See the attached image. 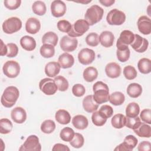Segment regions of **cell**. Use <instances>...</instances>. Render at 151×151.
Wrapping results in <instances>:
<instances>
[{
  "instance_id": "cell-28",
  "label": "cell",
  "mask_w": 151,
  "mask_h": 151,
  "mask_svg": "<svg viewBox=\"0 0 151 151\" xmlns=\"http://www.w3.org/2000/svg\"><path fill=\"white\" fill-rule=\"evenodd\" d=\"M133 130L139 137L149 138L151 136V127L145 123L141 122L139 127Z\"/></svg>"
},
{
  "instance_id": "cell-43",
  "label": "cell",
  "mask_w": 151,
  "mask_h": 151,
  "mask_svg": "<svg viewBox=\"0 0 151 151\" xmlns=\"http://www.w3.org/2000/svg\"><path fill=\"white\" fill-rule=\"evenodd\" d=\"M84 143V139L83 136L78 133H76L73 137V139L70 142V144L74 148L81 147Z\"/></svg>"
},
{
  "instance_id": "cell-38",
  "label": "cell",
  "mask_w": 151,
  "mask_h": 151,
  "mask_svg": "<svg viewBox=\"0 0 151 151\" xmlns=\"http://www.w3.org/2000/svg\"><path fill=\"white\" fill-rule=\"evenodd\" d=\"M57 88L60 91H66L69 86L68 82L67 79L61 76H58L54 79Z\"/></svg>"
},
{
  "instance_id": "cell-33",
  "label": "cell",
  "mask_w": 151,
  "mask_h": 151,
  "mask_svg": "<svg viewBox=\"0 0 151 151\" xmlns=\"http://www.w3.org/2000/svg\"><path fill=\"white\" fill-rule=\"evenodd\" d=\"M58 40V38L57 35L52 31L46 32L42 38V42L43 44H50L54 47L57 45Z\"/></svg>"
},
{
  "instance_id": "cell-11",
  "label": "cell",
  "mask_w": 151,
  "mask_h": 151,
  "mask_svg": "<svg viewBox=\"0 0 151 151\" xmlns=\"http://www.w3.org/2000/svg\"><path fill=\"white\" fill-rule=\"evenodd\" d=\"M60 45L63 51L65 52H72L77 48L78 41L76 38L64 35L61 38Z\"/></svg>"
},
{
  "instance_id": "cell-4",
  "label": "cell",
  "mask_w": 151,
  "mask_h": 151,
  "mask_svg": "<svg viewBox=\"0 0 151 151\" xmlns=\"http://www.w3.org/2000/svg\"><path fill=\"white\" fill-rule=\"evenodd\" d=\"M89 26L85 19H78L71 25V30L67 34L69 37L73 38L82 36L88 30Z\"/></svg>"
},
{
  "instance_id": "cell-41",
  "label": "cell",
  "mask_w": 151,
  "mask_h": 151,
  "mask_svg": "<svg viewBox=\"0 0 151 151\" xmlns=\"http://www.w3.org/2000/svg\"><path fill=\"white\" fill-rule=\"evenodd\" d=\"M55 129V124L52 120H45L41 125V130L45 133L50 134L54 132Z\"/></svg>"
},
{
  "instance_id": "cell-40",
  "label": "cell",
  "mask_w": 151,
  "mask_h": 151,
  "mask_svg": "<svg viewBox=\"0 0 151 151\" xmlns=\"http://www.w3.org/2000/svg\"><path fill=\"white\" fill-rule=\"evenodd\" d=\"M74 130L70 127H65L63 128L60 133V136L61 140L65 142H70L74 136Z\"/></svg>"
},
{
  "instance_id": "cell-37",
  "label": "cell",
  "mask_w": 151,
  "mask_h": 151,
  "mask_svg": "<svg viewBox=\"0 0 151 151\" xmlns=\"http://www.w3.org/2000/svg\"><path fill=\"white\" fill-rule=\"evenodd\" d=\"M32 9L35 14L41 16L45 14L47 8L44 2L41 1H37L33 3L32 5Z\"/></svg>"
},
{
  "instance_id": "cell-51",
  "label": "cell",
  "mask_w": 151,
  "mask_h": 151,
  "mask_svg": "<svg viewBox=\"0 0 151 151\" xmlns=\"http://www.w3.org/2000/svg\"><path fill=\"white\" fill-rule=\"evenodd\" d=\"M21 3V1L20 0H5L4 1L5 6L10 10L17 9L19 7Z\"/></svg>"
},
{
  "instance_id": "cell-49",
  "label": "cell",
  "mask_w": 151,
  "mask_h": 151,
  "mask_svg": "<svg viewBox=\"0 0 151 151\" xmlns=\"http://www.w3.org/2000/svg\"><path fill=\"white\" fill-rule=\"evenodd\" d=\"M6 46L8 51L6 55L9 58L16 57L18 52V46L14 43H8L6 44Z\"/></svg>"
},
{
  "instance_id": "cell-26",
  "label": "cell",
  "mask_w": 151,
  "mask_h": 151,
  "mask_svg": "<svg viewBox=\"0 0 151 151\" xmlns=\"http://www.w3.org/2000/svg\"><path fill=\"white\" fill-rule=\"evenodd\" d=\"M73 125L78 130H84L87 127L88 121L86 117L78 114L73 117L72 119Z\"/></svg>"
},
{
  "instance_id": "cell-50",
  "label": "cell",
  "mask_w": 151,
  "mask_h": 151,
  "mask_svg": "<svg viewBox=\"0 0 151 151\" xmlns=\"http://www.w3.org/2000/svg\"><path fill=\"white\" fill-rule=\"evenodd\" d=\"M73 94L76 97H81L86 93L85 87L81 84H76L72 88Z\"/></svg>"
},
{
  "instance_id": "cell-44",
  "label": "cell",
  "mask_w": 151,
  "mask_h": 151,
  "mask_svg": "<svg viewBox=\"0 0 151 151\" xmlns=\"http://www.w3.org/2000/svg\"><path fill=\"white\" fill-rule=\"evenodd\" d=\"M123 74L126 79L131 80L134 79L137 77V73L134 67L132 65H127L123 69Z\"/></svg>"
},
{
  "instance_id": "cell-12",
  "label": "cell",
  "mask_w": 151,
  "mask_h": 151,
  "mask_svg": "<svg viewBox=\"0 0 151 151\" xmlns=\"http://www.w3.org/2000/svg\"><path fill=\"white\" fill-rule=\"evenodd\" d=\"M96 54L94 51L88 48L82 49L78 54V61L83 65H88L91 64L94 60Z\"/></svg>"
},
{
  "instance_id": "cell-10",
  "label": "cell",
  "mask_w": 151,
  "mask_h": 151,
  "mask_svg": "<svg viewBox=\"0 0 151 151\" xmlns=\"http://www.w3.org/2000/svg\"><path fill=\"white\" fill-rule=\"evenodd\" d=\"M138 140L137 138L133 135L126 136L123 143L118 145L115 149V151H132L136 146Z\"/></svg>"
},
{
  "instance_id": "cell-52",
  "label": "cell",
  "mask_w": 151,
  "mask_h": 151,
  "mask_svg": "<svg viewBox=\"0 0 151 151\" xmlns=\"http://www.w3.org/2000/svg\"><path fill=\"white\" fill-rule=\"evenodd\" d=\"M140 119H142L143 122L149 124H151V110L149 109H143L140 115Z\"/></svg>"
},
{
  "instance_id": "cell-20",
  "label": "cell",
  "mask_w": 151,
  "mask_h": 151,
  "mask_svg": "<svg viewBox=\"0 0 151 151\" xmlns=\"http://www.w3.org/2000/svg\"><path fill=\"white\" fill-rule=\"evenodd\" d=\"M114 40V36L111 31H104L99 36V41L104 47L108 48L113 45Z\"/></svg>"
},
{
  "instance_id": "cell-22",
  "label": "cell",
  "mask_w": 151,
  "mask_h": 151,
  "mask_svg": "<svg viewBox=\"0 0 151 151\" xmlns=\"http://www.w3.org/2000/svg\"><path fill=\"white\" fill-rule=\"evenodd\" d=\"M58 63L61 68H68L73 65L74 58L72 55L67 52H64L59 56Z\"/></svg>"
},
{
  "instance_id": "cell-48",
  "label": "cell",
  "mask_w": 151,
  "mask_h": 151,
  "mask_svg": "<svg viewBox=\"0 0 151 151\" xmlns=\"http://www.w3.org/2000/svg\"><path fill=\"white\" fill-rule=\"evenodd\" d=\"M98 111L106 119L110 118L113 114V108L107 104L102 106Z\"/></svg>"
},
{
  "instance_id": "cell-5",
  "label": "cell",
  "mask_w": 151,
  "mask_h": 151,
  "mask_svg": "<svg viewBox=\"0 0 151 151\" xmlns=\"http://www.w3.org/2000/svg\"><path fill=\"white\" fill-rule=\"evenodd\" d=\"M3 31L8 34L15 33L22 27V22L18 17H11L6 19L2 24Z\"/></svg>"
},
{
  "instance_id": "cell-27",
  "label": "cell",
  "mask_w": 151,
  "mask_h": 151,
  "mask_svg": "<svg viewBox=\"0 0 151 151\" xmlns=\"http://www.w3.org/2000/svg\"><path fill=\"white\" fill-rule=\"evenodd\" d=\"M55 118L57 122L61 124H68L71 121V116L70 113L64 109H60L57 111Z\"/></svg>"
},
{
  "instance_id": "cell-32",
  "label": "cell",
  "mask_w": 151,
  "mask_h": 151,
  "mask_svg": "<svg viewBox=\"0 0 151 151\" xmlns=\"http://www.w3.org/2000/svg\"><path fill=\"white\" fill-rule=\"evenodd\" d=\"M83 78L87 82H92L98 76V71L94 67H88L83 71Z\"/></svg>"
},
{
  "instance_id": "cell-8",
  "label": "cell",
  "mask_w": 151,
  "mask_h": 151,
  "mask_svg": "<svg viewBox=\"0 0 151 151\" xmlns=\"http://www.w3.org/2000/svg\"><path fill=\"white\" fill-rule=\"evenodd\" d=\"M4 74L9 78L17 77L20 72V66L18 63L14 60L7 61L2 68Z\"/></svg>"
},
{
  "instance_id": "cell-31",
  "label": "cell",
  "mask_w": 151,
  "mask_h": 151,
  "mask_svg": "<svg viewBox=\"0 0 151 151\" xmlns=\"http://www.w3.org/2000/svg\"><path fill=\"white\" fill-rule=\"evenodd\" d=\"M111 125L115 129H122L126 125V117L123 114H117L113 116L111 120Z\"/></svg>"
},
{
  "instance_id": "cell-36",
  "label": "cell",
  "mask_w": 151,
  "mask_h": 151,
  "mask_svg": "<svg viewBox=\"0 0 151 151\" xmlns=\"http://www.w3.org/2000/svg\"><path fill=\"white\" fill-rule=\"evenodd\" d=\"M40 54L44 58H51L54 56L55 54L54 47L50 44H43L40 50Z\"/></svg>"
},
{
  "instance_id": "cell-23",
  "label": "cell",
  "mask_w": 151,
  "mask_h": 151,
  "mask_svg": "<svg viewBox=\"0 0 151 151\" xmlns=\"http://www.w3.org/2000/svg\"><path fill=\"white\" fill-rule=\"evenodd\" d=\"M116 55L118 60L122 63L127 61L129 59L130 54V51L128 45H116Z\"/></svg>"
},
{
  "instance_id": "cell-47",
  "label": "cell",
  "mask_w": 151,
  "mask_h": 151,
  "mask_svg": "<svg viewBox=\"0 0 151 151\" xmlns=\"http://www.w3.org/2000/svg\"><path fill=\"white\" fill-rule=\"evenodd\" d=\"M57 28L63 32L68 33L71 28V24L67 20L62 19L57 22Z\"/></svg>"
},
{
  "instance_id": "cell-42",
  "label": "cell",
  "mask_w": 151,
  "mask_h": 151,
  "mask_svg": "<svg viewBox=\"0 0 151 151\" xmlns=\"http://www.w3.org/2000/svg\"><path fill=\"white\" fill-rule=\"evenodd\" d=\"M106 118H105L103 116H102L98 111H94L91 116V120L93 124L97 126H103L106 121Z\"/></svg>"
},
{
  "instance_id": "cell-39",
  "label": "cell",
  "mask_w": 151,
  "mask_h": 151,
  "mask_svg": "<svg viewBox=\"0 0 151 151\" xmlns=\"http://www.w3.org/2000/svg\"><path fill=\"white\" fill-rule=\"evenodd\" d=\"M12 123L8 119H1L0 120V133L1 134L9 133L12 129Z\"/></svg>"
},
{
  "instance_id": "cell-35",
  "label": "cell",
  "mask_w": 151,
  "mask_h": 151,
  "mask_svg": "<svg viewBox=\"0 0 151 151\" xmlns=\"http://www.w3.org/2000/svg\"><path fill=\"white\" fill-rule=\"evenodd\" d=\"M140 112V107L137 103L132 102L128 104L126 109V117H135L137 116Z\"/></svg>"
},
{
  "instance_id": "cell-19",
  "label": "cell",
  "mask_w": 151,
  "mask_h": 151,
  "mask_svg": "<svg viewBox=\"0 0 151 151\" xmlns=\"http://www.w3.org/2000/svg\"><path fill=\"white\" fill-rule=\"evenodd\" d=\"M134 39V34L129 30H124L117 41L116 45H130Z\"/></svg>"
},
{
  "instance_id": "cell-1",
  "label": "cell",
  "mask_w": 151,
  "mask_h": 151,
  "mask_svg": "<svg viewBox=\"0 0 151 151\" xmlns=\"http://www.w3.org/2000/svg\"><path fill=\"white\" fill-rule=\"evenodd\" d=\"M93 99L98 104L106 103L109 100V89L107 85L102 81H97L93 87Z\"/></svg>"
},
{
  "instance_id": "cell-45",
  "label": "cell",
  "mask_w": 151,
  "mask_h": 151,
  "mask_svg": "<svg viewBox=\"0 0 151 151\" xmlns=\"http://www.w3.org/2000/svg\"><path fill=\"white\" fill-rule=\"evenodd\" d=\"M86 42L91 47H96L99 44V36L97 33L91 32L86 38Z\"/></svg>"
},
{
  "instance_id": "cell-29",
  "label": "cell",
  "mask_w": 151,
  "mask_h": 151,
  "mask_svg": "<svg viewBox=\"0 0 151 151\" xmlns=\"http://www.w3.org/2000/svg\"><path fill=\"white\" fill-rule=\"evenodd\" d=\"M142 93V86L136 83H130L127 88V94L132 98H137L139 97Z\"/></svg>"
},
{
  "instance_id": "cell-6",
  "label": "cell",
  "mask_w": 151,
  "mask_h": 151,
  "mask_svg": "<svg viewBox=\"0 0 151 151\" xmlns=\"http://www.w3.org/2000/svg\"><path fill=\"white\" fill-rule=\"evenodd\" d=\"M126 20L125 14L117 9H111L107 15L106 21L111 25H120Z\"/></svg>"
},
{
  "instance_id": "cell-16",
  "label": "cell",
  "mask_w": 151,
  "mask_h": 151,
  "mask_svg": "<svg viewBox=\"0 0 151 151\" xmlns=\"http://www.w3.org/2000/svg\"><path fill=\"white\" fill-rule=\"evenodd\" d=\"M11 116L12 120L17 123H23L27 119L25 110L21 107H16L12 110Z\"/></svg>"
},
{
  "instance_id": "cell-53",
  "label": "cell",
  "mask_w": 151,
  "mask_h": 151,
  "mask_svg": "<svg viewBox=\"0 0 151 151\" xmlns=\"http://www.w3.org/2000/svg\"><path fill=\"white\" fill-rule=\"evenodd\" d=\"M151 148V143L149 141H143L142 142L140 143H139L138 147H137V150L139 151H147L150 150Z\"/></svg>"
},
{
  "instance_id": "cell-18",
  "label": "cell",
  "mask_w": 151,
  "mask_h": 151,
  "mask_svg": "<svg viewBox=\"0 0 151 151\" xmlns=\"http://www.w3.org/2000/svg\"><path fill=\"white\" fill-rule=\"evenodd\" d=\"M40 28L41 24L37 18L31 17L27 19L25 23V29L28 33L35 34L40 31Z\"/></svg>"
},
{
  "instance_id": "cell-7",
  "label": "cell",
  "mask_w": 151,
  "mask_h": 151,
  "mask_svg": "<svg viewBox=\"0 0 151 151\" xmlns=\"http://www.w3.org/2000/svg\"><path fill=\"white\" fill-rule=\"evenodd\" d=\"M41 145L38 137L35 135H30L21 146L19 150L22 151H40Z\"/></svg>"
},
{
  "instance_id": "cell-2",
  "label": "cell",
  "mask_w": 151,
  "mask_h": 151,
  "mask_svg": "<svg viewBox=\"0 0 151 151\" xmlns=\"http://www.w3.org/2000/svg\"><path fill=\"white\" fill-rule=\"evenodd\" d=\"M19 91L16 87H7L4 91L1 96V104L3 106L7 108L12 107L15 104L19 97Z\"/></svg>"
},
{
  "instance_id": "cell-9",
  "label": "cell",
  "mask_w": 151,
  "mask_h": 151,
  "mask_svg": "<svg viewBox=\"0 0 151 151\" xmlns=\"http://www.w3.org/2000/svg\"><path fill=\"white\" fill-rule=\"evenodd\" d=\"M39 87L42 93L48 96L54 94L58 89L54 80L50 78L42 79L39 83Z\"/></svg>"
},
{
  "instance_id": "cell-3",
  "label": "cell",
  "mask_w": 151,
  "mask_h": 151,
  "mask_svg": "<svg viewBox=\"0 0 151 151\" xmlns=\"http://www.w3.org/2000/svg\"><path fill=\"white\" fill-rule=\"evenodd\" d=\"M104 14V9L97 5H93L88 8L85 14V20L89 25H93L100 21Z\"/></svg>"
},
{
  "instance_id": "cell-24",
  "label": "cell",
  "mask_w": 151,
  "mask_h": 151,
  "mask_svg": "<svg viewBox=\"0 0 151 151\" xmlns=\"http://www.w3.org/2000/svg\"><path fill=\"white\" fill-rule=\"evenodd\" d=\"M61 67L58 63L52 61L47 63L45 67V74L50 77H55L58 74Z\"/></svg>"
},
{
  "instance_id": "cell-13",
  "label": "cell",
  "mask_w": 151,
  "mask_h": 151,
  "mask_svg": "<svg viewBox=\"0 0 151 151\" xmlns=\"http://www.w3.org/2000/svg\"><path fill=\"white\" fill-rule=\"evenodd\" d=\"M130 45L136 52L141 53L146 51L149 42L146 38L142 37L139 34H134V39Z\"/></svg>"
},
{
  "instance_id": "cell-14",
  "label": "cell",
  "mask_w": 151,
  "mask_h": 151,
  "mask_svg": "<svg viewBox=\"0 0 151 151\" xmlns=\"http://www.w3.org/2000/svg\"><path fill=\"white\" fill-rule=\"evenodd\" d=\"M65 4L60 0L53 1L51 4V12L54 17H63L66 12Z\"/></svg>"
},
{
  "instance_id": "cell-46",
  "label": "cell",
  "mask_w": 151,
  "mask_h": 151,
  "mask_svg": "<svg viewBox=\"0 0 151 151\" xmlns=\"http://www.w3.org/2000/svg\"><path fill=\"white\" fill-rule=\"evenodd\" d=\"M141 123V120L140 117L136 116L135 117H126V126L131 129H135L139 127Z\"/></svg>"
},
{
  "instance_id": "cell-15",
  "label": "cell",
  "mask_w": 151,
  "mask_h": 151,
  "mask_svg": "<svg viewBox=\"0 0 151 151\" xmlns=\"http://www.w3.org/2000/svg\"><path fill=\"white\" fill-rule=\"evenodd\" d=\"M137 28L139 31L144 35H149L151 32V21L150 19L143 15L139 18L137 20Z\"/></svg>"
},
{
  "instance_id": "cell-30",
  "label": "cell",
  "mask_w": 151,
  "mask_h": 151,
  "mask_svg": "<svg viewBox=\"0 0 151 151\" xmlns=\"http://www.w3.org/2000/svg\"><path fill=\"white\" fill-rule=\"evenodd\" d=\"M137 67L142 74H149L151 71V60L147 58H142L137 63Z\"/></svg>"
},
{
  "instance_id": "cell-21",
  "label": "cell",
  "mask_w": 151,
  "mask_h": 151,
  "mask_svg": "<svg viewBox=\"0 0 151 151\" xmlns=\"http://www.w3.org/2000/svg\"><path fill=\"white\" fill-rule=\"evenodd\" d=\"M99 105L94 100L93 95H88L83 99V106L84 110L88 113H93L96 111Z\"/></svg>"
},
{
  "instance_id": "cell-25",
  "label": "cell",
  "mask_w": 151,
  "mask_h": 151,
  "mask_svg": "<svg viewBox=\"0 0 151 151\" xmlns=\"http://www.w3.org/2000/svg\"><path fill=\"white\" fill-rule=\"evenodd\" d=\"M21 47L28 51H33L36 47V41L34 38L31 36L25 35L20 40Z\"/></svg>"
},
{
  "instance_id": "cell-54",
  "label": "cell",
  "mask_w": 151,
  "mask_h": 151,
  "mask_svg": "<svg viewBox=\"0 0 151 151\" xmlns=\"http://www.w3.org/2000/svg\"><path fill=\"white\" fill-rule=\"evenodd\" d=\"M52 151H70L69 147L61 143H57L54 145L52 149Z\"/></svg>"
},
{
  "instance_id": "cell-55",
  "label": "cell",
  "mask_w": 151,
  "mask_h": 151,
  "mask_svg": "<svg viewBox=\"0 0 151 151\" xmlns=\"http://www.w3.org/2000/svg\"><path fill=\"white\" fill-rule=\"evenodd\" d=\"M1 47L0 54L1 56H4V55H6V54H7V51H8L7 46H6V45H5L4 43V42L2 40H1Z\"/></svg>"
},
{
  "instance_id": "cell-17",
  "label": "cell",
  "mask_w": 151,
  "mask_h": 151,
  "mask_svg": "<svg viewBox=\"0 0 151 151\" xmlns=\"http://www.w3.org/2000/svg\"><path fill=\"white\" fill-rule=\"evenodd\" d=\"M105 72L109 77L116 78L119 77L121 74V67L116 63H110L106 65Z\"/></svg>"
},
{
  "instance_id": "cell-34",
  "label": "cell",
  "mask_w": 151,
  "mask_h": 151,
  "mask_svg": "<svg viewBox=\"0 0 151 151\" xmlns=\"http://www.w3.org/2000/svg\"><path fill=\"white\" fill-rule=\"evenodd\" d=\"M125 100L124 95L120 91H115L112 93L110 97L109 101L114 106L122 105Z\"/></svg>"
},
{
  "instance_id": "cell-56",
  "label": "cell",
  "mask_w": 151,
  "mask_h": 151,
  "mask_svg": "<svg viewBox=\"0 0 151 151\" xmlns=\"http://www.w3.org/2000/svg\"><path fill=\"white\" fill-rule=\"evenodd\" d=\"M99 2L105 6H110L115 2V1L114 0H100Z\"/></svg>"
}]
</instances>
